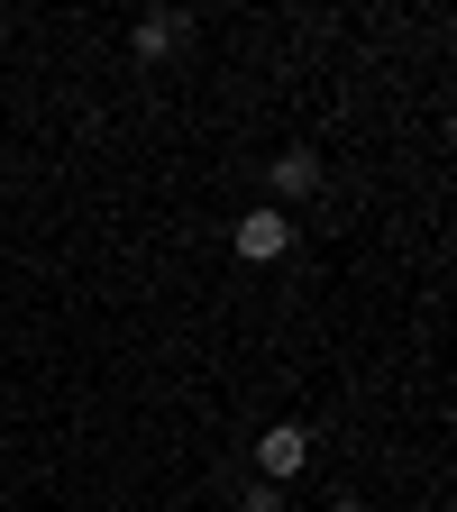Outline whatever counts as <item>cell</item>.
<instances>
[{
  "mask_svg": "<svg viewBox=\"0 0 457 512\" xmlns=\"http://www.w3.org/2000/svg\"><path fill=\"white\" fill-rule=\"evenodd\" d=\"M311 467V430L302 421H275L266 439H256V485H284V476H302Z\"/></svg>",
  "mask_w": 457,
  "mask_h": 512,
  "instance_id": "obj_1",
  "label": "cell"
},
{
  "mask_svg": "<svg viewBox=\"0 0 457 512\" xmlns=\"http://www.w3.org/2000/svg\"><path fill=\"white\" fill-rule=\"evenodd\" d=\"M229 247L247 256V266H275V256L293 247V220H284V211H247V220L229 229Z\"/></svg>",
  "mask_w": 457,
  "mask_h": 512,
  "instance_id": "obj_2",
  "label": "cell"
},
{
  "mask_svg": "<svg viewBox=\"0 0 457 512\" xmlns=\"http://www.w3.org/2000/svg\"><path fill=\"white\" fill-rule=\"evenodd\" d=\"M183 28H192L183 10H147L138 28H128V46H138V64H165V55L183 46Z\"/></svg>",
  "mask_w": 457,
  "mask_h": 512,
  "instance_id": "obj_3",
  "label": "cell"
},
{
  "mask_svg": "<svg viewBox=\"0 0 457 512\" xmlns=\"http://www.w3.org/2000/svg\"><path fill=\"white\" fill-rule=\"evenodd\" d=\"M275 192H284V202L320 192V156H311V147H284V156H275Z\"/></svg>",
  "mask_w": 457,
  "mask_h": 512,
  "instance_id": "obj_4",
  "label": "cell"
},
{
  "mask_svg": "<svg viewBox=\"0 0 457 512\" xmlns=\"http://www.w3.org/2000/svg\"><path fill=\"white\" fill-rule=\"evenodd\" d=\"M247 512H284V485H247Z\"/></svg>",
  "mask_w": 457,
  "mask_h": 512,
  "instance_id": "obj_5",
  "label": "cell"
},
{
  "mask_svg": "<svg viewBox=\"0 0 457 512\" xmlns=\"http://www.w3.org/2000/svg\"><path fill=\"white\" fill-rule=\"evenodd\" d=\"M330 512H366V503H330Z\"/></svg>",
  "mask_w": 457,
  "mask_h": 512,
  "instance_id": "obj_6",
  "label": "cell"
}]
</instances>
